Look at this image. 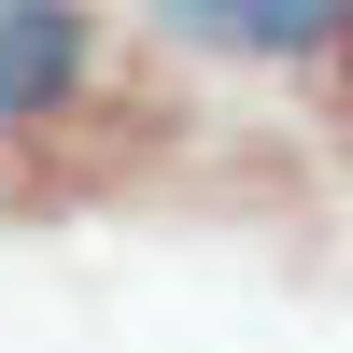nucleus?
<instances>
[{"label":"nucleus","mask_w":353,"mask_h":353,"mask_svg":"<svg viewBox=\"0 0 353 353\" xmlns=\"http://www.w3.org/2000/svg\"><path fill=\"white\" fill-rule=\"evenodd\" d=\"M85 85V0H0V141Z\"/></svg>","instance_id":"f257e3e1"},{"label":"nucleus","mask_w":353,"mask_h":353,"mask_svg":"<svg viewBox=\"0 0 353 353\" xmlns=\"http://www.w3.org/2000/svg\"><path fill=\"white\" fill-rule=\"evenodd\" d=\"M170 43H212V57H325L353 28V0H141Z\"/></svg>","instance_id":"f03ea898"}]
</instances>
